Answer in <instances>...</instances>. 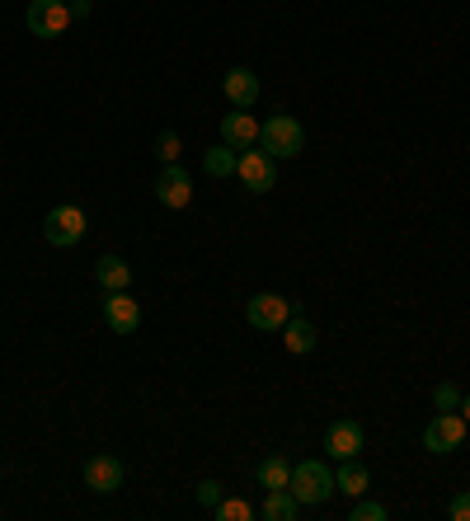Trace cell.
<instances>
[{
  "mask_svg": "<svg viewBox=\"0 0 470 521\" xmlns=\"http://www.w3.org/2000/svg\"><path fill=\"white\" fill-rule=\"evenodd\" d=\"M287 489L297 493L301 507H320L334 498V470H329L325 460H301V465H292V479H287Z\"/></svg>",
  "mask_w": 470,
  "mask_h": 521,
  "instance_id": "6da1fadb",
  "label": "cell"
},
{
  "mask_svg": "<svg viewBox=\"0 0 470 521\" xmlns=\"http://www.w3.org/2000/svg\"><path fill=\"white\" fill-rule=\"evenodd\" d=\"M156 155L165 160V165H174V160H179V132H160Z\"/></svg>",
  "mask_w": 470,
  "mask_h": 521,
  "instance_id": "603a6c76",
  "label": "cell"
},
{
  "mask_svg": "<svg viewBox=\"0 0 470 521\" xmlns=\"http://www.w3.org/2000/svg\"><path fill=\"white\" fill-rule=\"evenodd\" d=\"M461 418H466V423H470V395L461 399Z\"/></svg>",
  "mask_w": 470,
  "mask_h": 521,
  "instance_id": "4316f807",
  "label": "cell"
},
{
  "mask_svg": "<svg viewBox=\"0 0 470 521\" xmlns=\"http://www.w3.org/2000/svg\"><path fill=\"white\" fill-rule=\"evenodd\" d=\"M90 10H94V0H71V15H76V19H85Z\"/></svg>",
  "mask_w": 470,
  "mask_h": 521,
  "instance_id": "484cf974",
  "label": "cell"
},
{
  "mask_svg": "<svg viewBox=\"0 0 470 521\" xmlns=\"http://www.w3.org/2000/svg\"><path fill=\"white\" fill-rule=\"evenodd\" d=\"M235 160H240V155H235L231 146L221 141V146L203 151V174H207V179H231V174H235Z\"/></svg>",
  "mask_w": 470,
  "mask_h": 521,
  "instance_id": "ac0fdd59",
  "label": "cell"
},
{
  "mask_svg": "<svg viewBox=\"0 0 470 521\" xmlns=\"http://www.w3.org/2000/svg\"><path fill=\"white\" fill-rule=\"evenodd\" d=\"M282 343H287V353H311L315 348V324L301 320L297 310H292V320L282 324Z\"/></svg>",
  "mask_w": 470,
  "mask_h": 521,
  "instance_id": "2e32d148",
  "label": "cell"
},
{
  "mask_svg": "<svg viewBox=\"0 0 470 521\" xmlns=\"http://www.w3.org/2000/svg\"><path fill=\"white\" fill-rule=\"evenodd\" d=\"M221 141H226L231 151H250L254 141H259V123H254L245 108H235V113L221 118Z\"/></svg>",
  "mask_w": 470,
  "mask_h": 521,
  "instance_id": "7c38bea8",
  "label": "cell"
},
{
  "mask_svg": "<svg viewBox=\"0 0 470 521\" xmlns=\"http://www.w3.org/2000/svg\"><path fill=\"white\" fill-rule=\"evenodd\" d=\"M301 517V503L292 489H268V503H264V521H297Z\"/></svg>",
  "mask_w": 470,
  "mask_h": 521,
  "instance_id": "e0dca14e",
  "label": "cell"
},
{
  "mask_svg": "<svg viewBox=\"0 0 470 521\" xmlns=\"http://www.w3.org/2000/svg\"><path fill=\"white\" fill-rule=\"evenodd\" d=\"M466 418L461 414H438L428 428H423V446L433 451V456H447V451H461V442H466Z\"/></svg>",
  "mask_w": 470,
  "mask_h": 521,
  "instance_id": "52a82bcc",
  "label": "cell"
},
{
  "mask_svg": "<svg viewBox=\"0 0 470 521\" xmlns=\"http://www.w3.org/2000/svg\"><path fill=\"white\" fill-rule=\"evenodd\" d=\"M433 404H438V414H456V409H461V390H456L452 381H442L438 390H433Z\"/></svg>",
  "mask_w": 470,
  "mask_h": 521,
  "instance_id": "7402d4cb",
  "label": "cell"
},
{
  "mask_svg": "<svg viewBox=\"0 0 470 521\" xmlns=\"http://www.w3.org/2000/svg\"><path fill=\"white\" fill-rule=\"evenodd\" d=\"M94 277H99L104 292H127V282H132V263H127L123 254H104V259L94 263Z\"/></svg>",
  "mask_w": 470,
  "mask_h": 521,
  "instance_id": "5bb4252c",
  "label": "cell"
},
{
  "mask_svg": "<svg viewBox=\"0 0 470 521\" xmlns=\"http://www.w3.org/2000/svg\"><path fill=\"white\" fill-rule=\"evenodd\" d=\"M104 324H109L113 334H137V324H141V306L132 301L127 292H109V301H104Z\"/></svg>",
  "mask_w": 470,
  "mask_h": 521,
  "instance_id": "8fae6325",
  "label": "cell"
},
{
  "mask_svg": "<svg viewBox=\"0 0 470 521\" xmlns=\"http://www.w3.org/2000/svg\"><path fill=\"white\" fill-rule=\"evenodd\" d=\"M198 503H203V507L221 503V484H217V479H203V484H198Z\"/></svg>",
  "mask_w": 470,
  "mask_h": 521,
  "instance_id": "cb8c5ba5",
  "label": "cell"
},
{
  "mask_svg": "<svg viewBox=\"0 0 470 521\" xmlns=\"http://www.w3.org/2000/svg\"><path fill=\"white\" fill-rule=\"evenodd\" d=\"M156 198H160V207L184 212L188 202H193V174H188L184 165H165L156 179Z\"/></svg>",
  "mask_w": 470,
  "mask_h": 521,
  "instance_id": "ba28073f",
  "label": "cell"
},
{
  "mask_svg": "<svg viewBox=\"0 0 470 521\" xmlns=\"http://www.w3.org/2000/svg\"><path fill=\"white\" fill-rule=\"evenodd\" d=\"M447 512H452V521H470V489H466V493H456Z\"/></svg>",
  "mask_w": 470,
  "mask_h": 521,
  "instance_id": "d4e9b609",
  "label": "cell"
},
{
  "mask_svg": "<svg viewBox=\"0 0 470 521\" xmlns=\"http://www.w3.org/2000/svg\"><path fill=\"white\" fill-rule=\"evenodd\" d=\"M85 489H94V493H118V489H123V460L109 456V451L90 456V460H85Z\"/></svg>",
  "mask_w": 470,
  "mask_h": 521,
  "instance_id": "9c48e42d",
  "label": "cell"
},
{
  "mask_svg": "<svg viewBox=\"0 0 470 521\" xmlns=\"http://www.w3.org/2000/svg\"><path fill=\"white\" fill-rule=\"evenodd\" d=\"M362 423H353V418H339V423H329L325 428V451L334 460H353L362 451Z\"/></svg>",
  "mask_w": 470,
  "mask_h": 521,
  "instance_id": "30bf717a",
  "label": "cell"
},
{
  "mask_svg": "<svg viewBox=\"0 0 470 521\" xmlns=\"http://www.w3.org/2000/svg\"><path fill=\"white\" fill-rule=\"evenodd\" d=\"M221 90H226L231 108H254V104H259V76H254L250 66H231Z\"/></svg>",
  "mask_w": 470,
  "mask_h": 521,
  "instance_id": "4fadbf2b",
  "label": "cell"
},
{
  "mask_svg": "<svg viewBox=\"0 0 470 521\" xmlns=\"http://www.w3.org/2000/svg\"><path fill=\"white\" fill-rule=\"evenodd\" d=\"M235 179L250 188V193H268V188L278 184V160L268 151H240V160H235Z\"/></svg>",
  "mask_w": 470,
  "mask_h": 521,
  "instance_id": "8992f818",
  "label": "cell"
},
{
  "mask_svg": "<svg viewBox=\"0 0 470 521\" xmlns=\"http://www.w3.org/2000/svg\"><path fill=\"white\" fill-rule=\"evenodd\" d=\"M334 489L348 493V498H362V493L372 489V475H367V465H358V456H353V460H339V475H334Z\"/></svg>",
  "mask_w": 470,
  "mask_h": 521,
  "instance_id": "9a60e30c",
  "label": "cell"
},
{
  "mask_svg": "<svg viewBox=\"0 0 470 521\" xmlns=\"http://www.w3.org/2000/svg\"><path fill=\"white\" fill-rule=\"evenodd\" d=\"M287 479H292V465L282 456H268L264 465H259V484H264V489H287Z\"/></svg>",
  "mask_w": 470,
  "mask_h": 521,
  "instance_id": "d6986e66",
  "label": "cell"
},
{
  "mask_svg": "<svg viewBox=\"0 0 470 521\" xmlns=\"http://www.w3.org/2000/svg\"><path fill=\"white\" fill-rule=\"evenodd\" d=\"M259 151H268L273 160H292V155L306 151V127H301L292 113H273V118L259 127Z\"/></svg>",
  "mask_w": 470,
  "mask_h": 521,
  "instance_id": "7a4b0ae2",
  "label": "cell"
},
{
  "mask_svg": "<svg viewBox=\"0 0 470 521\" xmlns=\"http://www.w3.org/2000/svg\"><path fill=\"white\" fill-rule=\"evenodd\" d=\"M217 517H221V521H250L254 507L245 503V498H221V503H217Z\"/></svg>",
  "mask_w": 470,
  "mask_h": 521,
  "instance_id": "44dd1931",
  "label": "cell"
},
{
  "mask_svg": "<svg viewBox=\"0 0 470 521\" xmlns=\"http://www.w3.org/2000/svg\"><path fill=\"white\" fill-rule=\"evenodd\" d=\"M71 5L66 0H29V15H24V24H29L33 38H62L66 29H71Z\"/></svg>",
  "mask_w": 470,
  "mask_h": 521,
  "instance_id": "3957f363",
  "label": "cell"
},
{
  "mask_svg": "<svg viewBox=\"0 0 470 521\" xmlns=\"http://www.w3.org/2000/svg\"><path fill=\"white\" fill-rule=\"evenodd\" d=\"M245 320H250L254 329H264V334H282V324L292 320V301L278 292H259V296H250Z\"/></svg>",
  "mask_w": 470,
  "mask_h": 521,
  "instance_id": "5b68a950",
  "label": "cell"
},
{
  "mask_svg": "<svg viewBox=\"0 0 470 521\" xmlns=\"http://www.w3.org/2000/svg\"><path fill=\"white\" fill-rule=\"evenodd\" d=\"M348 521H386V503H372V498L362 493V498H353V512H348Z\"/></svg>",
  "mask_w": 470,
  "mask_h": 521,
  "instance_id": "ffe728a7",
  "label": "cell"
},
{
  "mask_svg": "<svg viewBox=\"0 0 470 521\" xmlns=\"http://www.w3.org/2000/svg\"><path fill=\"white\" fill-rule=\"evenodd\" d=\"M85 212H80V207H71V202H66V207H52V212H47V221H43V235H47V245L52 249H71V245H80V240H85Z\"/></svg>",
  "mask_w": 470,
  "mask_h": 521,
  "instance_id": "277c9868",
  "label": "cell"
}]
</instances>
